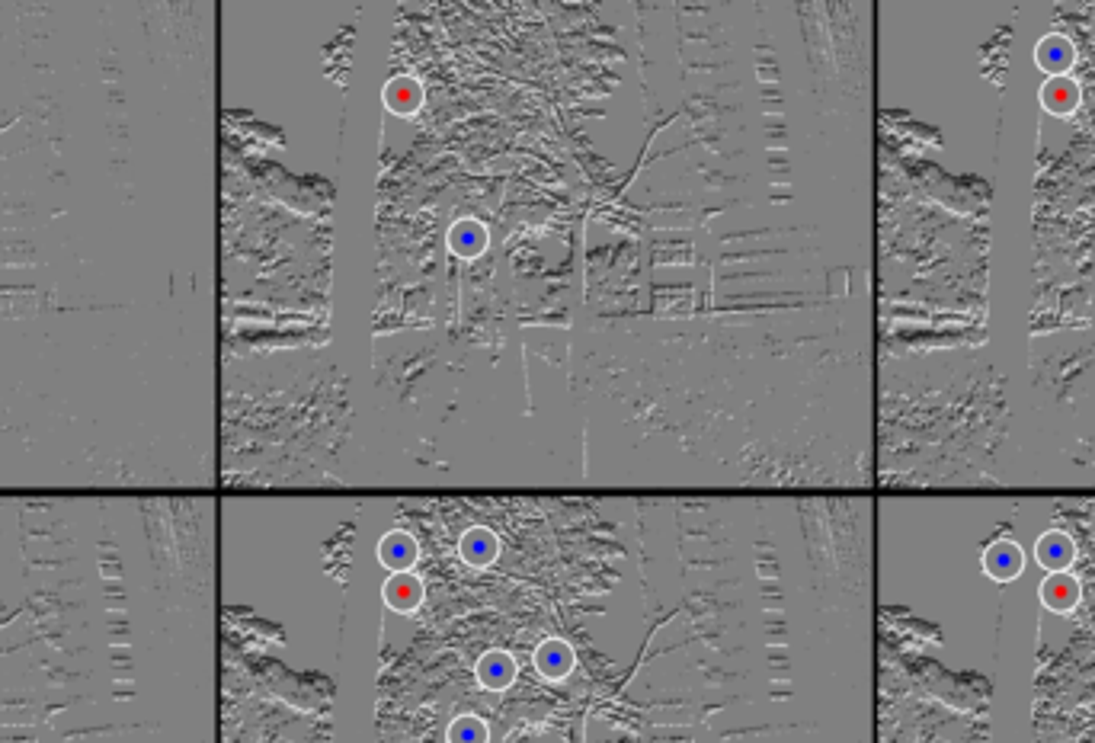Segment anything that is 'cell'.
<instances>
[{
    "mask_svg": "<svg viewBox=\"0 0 1095 743\" xmlns=\"http://www.w3.org/2000/svg\"><path fill=\"white\" fill-rule=\"evenodd\" d=\"M1025 555L1015 542H993L983 555V571H987L993 580H1012L1022 574Z\"/></svg>",
    "mask_w": 1095,
    "mask_h": 743,
    "instance_id": "obj_1",
    "label": "cell"
},
{
    "mask_svg": "<svg viewBox=\"0 0 1095 743\" xmlns=\"http://www.w3.org/2000/svg\"><path fill=\"white\" fill-rule=\"evenodd\" d=\"M1035 551H1038L1041 567H1044V571H1051V574L1067 571V567L1073 564V555H1076L1073 542L1063 532H1047V535H1041Z\"/></svg>",
    "mask_w": 1095,
    "mask_h": 743,
    "instance_id": "obj_2",
    "label": "cell"
},
{
    "mask_svg": "<svg viewBox=\"0 0 1095 743\" xmlns=\"http://www.w3.org/2000/svg\"><path fill=\"white\" fill-rule=\"evenodd\" d=\"M1041 599H1044L1047 609L1067 612L1079 603V583L1067 571H1057L1041 583Z\"/></svg>",
    "mask_w": 1095,
    "mask_h": 743,
    "instance_id": "obj_3",
    "label": "cell"
},
{
    "mask_svg": "<svg viewBox=\"0 0 1095 743\" xmlns=\"http://www.w3.org/2000/svg\"><path fill=\"white\" fill-rule=\"evenodd\" d=\"M378 555H382V561L391 567V571H401L404 574L407 567L414 564V558H417V545H414V539H410V535L391 532L388 539L382 542V548H378Z\"/></svg>",
    "mask_w": 1095,
    "mask_h": 743,
    "instance_id": "obj_4",
    "label": "cell"
},
{
    "mask_svg": "<svg viewBox=\"0 0 1095 743\" xmlns=\"http://www.w3.org/2000/svg\"><path fill=\"white\" fill-rule=\"evenodd\" d=\"M1041 100H1044L1047 109H1051V113L1063 116V113H1073V106L1079 100V90H1076V84L1070 81V77H1051V81H1047L1044 90H1041Z\"/></svg>",
    "mask_w": 1095,
    "mask_h": 743,
    "instance_id": "obj_5",
    "label": "cell"
},
{
    "mask_svg": "<svg viewBox=\"0 0 1095 743\" xmlns=\"http://www.w3.org/2000/svg\"><path fill=\"white\" fill-rule=\"evenodd\" d=\"M478 676H481V683H484L487 689H503V686H510V683H513L516 667H513V660L506 657L503 651H494V654H487V657L478 663Z\"/></svg>",
    "mask_w": 1095,
    "mask_h": 743,
    "instance_id": "obj_6",
    "label": "cell"
},
{
    "mask_svg": "<svg viewBox=\"0 0 1095 743\" xmlns=\"http://www.w3.org/2000/svg\"><path fill=\"white\" fill-rule=\"evenodd\" d=\"M1038 61H1041V68H1044V71H1051V74H1057V77H1060V71H1067V68H1070V61H1073V45H1070V39H1063V36H1047V39L1038 45Z\"/></svg>",
    "mask_w": 1095,
    "mask_h": 743,
    "instance_id": "obj_7",
    "label": "cell"
},
{
    "mask_svg": "<svg viewBox=\"0 0 1095 743\" xmlns=\"http://www.w3.org/2000/svg\"><path fill=\"white\" fill-rule=\"evenodd\" d=\"M462 555H465V561H471V564H487V561H494V555H497V539H494V535H490L487 529H471V532L465 535V542H462Z\"/></svg>",
    "mask_w": 1095,
    "mask_h": 743,
    "instance_id": "obj_8",
    "label": "cell"
},
{
    "mask_svg": "<svg viewBox=\"0 0 1095 743\" xmlns=\"http://www.w3.org/2000/svg\"><path fill=\"white\" fill-rule=\"evenodd\" d=\"M385 599L394 609H410L420 603V583L410 574H394V580L385 587Z\"/></svg>",
    "mask_w": 1095,
    "mask_h": 743,
    "instance_id": "obj_9",
    "label": "cell"
},
{
    "mask_svg": "<svg viewBox=\"0 0 1095 743\" xmlns=\"http://www.w3.org/2000/svg\"><path fill=\"white\" fill-rule=\"evenodd\" d=\"M570 663H574V657H570V651L558 641H548V644H542V651H538V667H542V673H548V676H564L570 670Z\"/></svg>",
    "mask_w": 1095,
    "mask_h": 743,
    "instance_id": "obj_10",
    "label": "cell"
},
{
    "mask_svg": "<svg viewBox=\"0 0 1095 743\" xmlns=\"http://www.w3.org/2000/svg\"><path fill=\"white\" fill-rule=\"evenodd\" d=\"M449 743H487V727L478 718H458L449 727Z\"/></svg>",
    "mask_w": 1095,
    "mask_h": 743,
    "instance_id": "obj_11",
    "label": "cell"
}]
</instances>
